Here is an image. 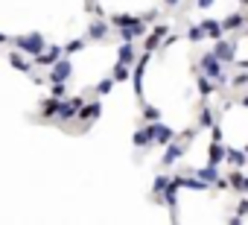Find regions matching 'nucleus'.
Listing matches in <instances>:
<instances>
[{
	"label": "nucleus",
	"mask_w": 248,
	"mask_h": 225,
	"mask_svg": "<svg viewBox=\"0 0 248 225\" xmlns=\"http://www.w3.org/2000/svg\"><path fill=\"white\" fill-rule=\"evenodd\" d=\"M175 41H178V35H167V41H164V44H161V47H172V44H175Z\"/></svg>",
	"instance_id": "38"
},
{
	"label": "nucleus",
	"mask_w": 248,
	"mask_h": 225,
	"mask_svg": "<svg viewBox=\"0 0 248 225\" xmlns=\"http://www.w3.org/2000/svg\"><path fill=\"white\" fill-rule=\"evenodd\" d=\"M152 18H158V9H152V12H146V15H143V21H146V24H149Z\"/></svg>",
	"instance_id": "39"
},
{
	"label": "nucleus",
	"mask_w": 248,
	"mask_h": 225,
	"mask_svg": "<svg viewBox=\"0 0 248 225\" xmlns=\"http://www.w3.org/2000/svg\"><path fill=\"white\" fill-rule=\"evenodd\" d=\"M213 53H216V59H219L222 64H233V62H236V41H231V38H216Z\"/></svg>",
	"instance_id": "3"
},
{
	"label": "nucleus",
	"mask_w": 248,
	"mask_h": 225,
	"mask_svg": "<svg viewBox=\"0 0 248 225\" xmlns=\"http://www.w3.org/2000/svg\"><path fill=\"white\" fill-rule=\"evenodd\" d=\"M6 41H9V38H6V35H3V32H0V44H6Z\"/></svg>",
	"instance_id": "42"
},
{
	"label": "nucleus",
	"mask_w": 248,
	"mask_h": 225,
	"mask_svg": "<svg viewBox=\"0 0 248 225\" xmlns=\"http://www.w3.org/2000/svg\"><path fill=\"white\" fill-rule=\"evenodd\" d=\"M79 50H85V38H73L70 44H64V56H73Z\"/></svg>",
	"instance_id": "33"
},
{
	"label": "nucleus",
	"mask_w": 248,
	"mask_h": 225,
	"mask_svg": "<svg viewBox=\"0 0 248 225\" xmlns=\"http://www.w3.org/2000/svg\"><path fill=\"white\" fill-rule=\"evenodd\" d=\"M236 3H239V6H248V0H236Z\"/></svg>",
	"instance_id": "43"
},
{
	"label": "nucleus",
	"mask_w": 248,
	"mask_h": 225,
	"mask_svg": "<svg viewBox=\"0 0 248 225\" xmlns=\"http://www.w3.org/2000/svg\"><path fill=\"white\" fill-rule=\"evenodd\" d=\"M213 126V111L210 108H202L199 111V129H210Z\"/></svg>",
	"instance_id": "31"
},
{
	"label": "nucleus",
	"mask_w": 248,
	"mask_h": 225,
	"mask_svg": "<svg viewBox=\"0 0 248 225\" xmlns=\"http://www.w3.org/2000/svg\"><path fill=\"white\" fill-rule=\"evenodd\" d=\"M210 135H213L210 141H216V144H222V141H225V138H222V126H216V123L210 126Z\"/></svg>",
	"instance_id": "36"
},
{
	"label": "nucleus",
	"mask_w": 248,
	"mask_h": 225,
	"mask_svg": "<svg viewBox=\"0 0 248 225\" xmlns=\"http://www.w3.org/2000/svg\"><path fill=\"white\" fill-rule=\"evenodd\" d=\"M143 120H146V123H155V120H161V108L146 102V105H143Z\"/></svg>",
	"instance_id": "27"
},
{
	"label": "nucleus",
	"mask_w": 248,
	"mask_h": 225,
	"mask_svg": "<svg viewBox=\"0 0 248 225\" xmlns=\"http://www.w3.org/2000/svg\"><path fill=\"white\" fill-rule=\"evenodd\" d=\"M187 38H190V44H199V41L204 38V30H202V24H193V27L187 30Z\"/></svg>",
	"instance_id": "32"
},
{
	"label": "nucleus",
	"mask_w": 248,
	"mask_h": 225,
	"mask_svg": "<svg viewBox=\"0 0 248 225\" xmlns=\"http://www.w3.org/2000/svg\"><path fill=\"white\" fill-rule=\"evenodd\" d=\"M181 155H184V146H181L178 141H172V144H167V152H164V161H161V164L170 167V164H175Z\"/></svg>",
	"instance_id": "19"
},
{
	"label": "nucleus",
	"mask_w": 248,
	"mask_h": 225,
	"mask_svg": "<svg viewBox=\"0 0 248 225\" xmlns=\"http://www.w3.org/2000/svg\"><path fill=\"white\" fill-rule=\"evenodd\" d=\"M149 132H152V144H161V146H167V144H172V141H175V132H172L170 126H164L161 120L149 123Z\"/></svg>",
	"instance_id": "9"
},
{
	"label": "nucleus",
	"mask_w": 248,
	"mask_h": 225,
	"mask_svg": "<svg viewBox=\"0 0 248 225\" xmlns=\"http://www.w3.org/2000/svg\"><path fill=\"white\" fill-rule=\"evenodd\" d=\"M213 3H216V0H196V6H199V9H210Z\"/></svg>",
	"instance_id": "37"
},
{
	"label": "nucleus",
	"mask_w": 248,
	"mask_h": 225,
	"mask_svg": "<svg viewBox=\"0 0 248 225\" xmlns=\"http://www.w3.org/2000/svg\"><path fill=\"white\" fill-rule=\"evenodd\" d=\"M132 21H135V15H126V12H120V15H114V18H111V21H108V24H111V27H117V30H120V27H129V24H132Z\"/></svg>",
	"instance_id": "30"
},
{
	"label": "nucleus",
	"mask_w": 248,
	"mask_h": 225,
	"mask_svg": "<svg viewBox=\"0 0 248 225\" xmlns=\"http://www.w3.org/2000/svg\"><path fill=\"white\" fill-rule=\"evenodd\" d=\"M114 85H117V82H114V76H105L102 82H96V88H93V91H96V96H108V94L114 91Z\"/></svg>",
	"instance_id": "25"
},
{
	"label": "nucleus",
	"mask_w": 248,
	"mask_h": 225,
	"mask_svg": "<svg viewBox=\"0 0 248 225\" xmlns=\"http://www.w3.org/2000/svg\"><path fill=\"white\" fill-rule=\"evenodd\" d=\"M108 30H111V24H108V21H102V18H96V21H91V24H88L85 38H91V41H102V38L108 35Z\"/></svg>",
	"instance_id": "14"
},
{
	"label": "nucleus",
	"mask_w": 248,
	"mask_h": 225,
	"mask_svg": "<svg viewBox=\"0 0 248 225\" xmlns=\"http://www.w3.org/2000/svg\"><path fill=\"white\" fill-rule=\"evenodd\" d=\"M222 161H225V146L213 141V144H210V149H207V164H216V167H219Z\"/></svg>",
	"instance_id": "21"
},
{
	"label": "nucleus",
	"mask_w": 248,
	"mask_h": 225,
	"mask_svg": "<svg viewBox=\"0 0 248 225\" xmlns=\"http://www.w3.org/2000/svg\"><path fill=\"white\" fill-rule=\"evenodd\" d=\"M132 144H135L138 149L149 146V144H152V132H149V126H146V129H138V132L132 135Z\"/></svg>",
	"instance_id": "22"
},
{
	"label": "nucleus",
	"mask_w": 248,
	"mask_h": 225,
	"mask_svg": "<svg viewBox=\"0 0 248 225\" xmlns=\"http://www.w3.org/2000/svg\"><path fill=\"white\" fill-rule=\"evenodd\" d=\"M82 102H85L82 96H70V99L64 96V99H62V105H59V114H56V117H59V123L73 120V117L79 114V105H82Z\"/></svg>",
	"instance_id": "5"
},
{
	"label": "nucleus",
	"mask_w": 248,
	"mask_h": 225,
	"mask_svg": "<svg viewBox=\"0 0 248 225\" xmlns=\"http://www.w3.org/2000/svg\"><path fill=\"white\" fill-rule=\"evenodd\" d=\"M239 102H242V105H245V108H248V94H245V96H242V99H239Z\"/></svg>",
	"instance_id": "41"
},
{
	"label": "nucleus",
	"mask_w": 248,
	"mask_h": 225,
	"mask_svg": "<svg viewBox=\"0 0 248 225\" xmlns=\"http://www.w3.org/2000/svg\"><path fill=\"white\" fill-rule=\"evenodd\" d=\"M199 64H202V73H204V76H210V79H216L219 85H228V82H231V79H228V73H225V64L216 59V53H204Z\"/></svg>",
	"instance_id": "2"
},
{
	"label": "nucleus",
	"mask_w": 248,
	"mask_h": 225,
	"mask_svg": "<svg viewBox=\"0 0 248 225\" xmlns=\"http://www.w3.org/2000/svg\"><path fill=\"white\" fill-rule=\"evenodd\" d=\"M12 44H15V50H21V53H27V56H38L44 47H47V41H44V35L41 32H30V35H15L12 38Z\"/></svg>",
	"instance_id": "1"
},
{
	"label": "nucleus",
	"mask_w": 248,
	"mask_h": 225,
	"mask_svg": "<svg viewBox=\"0 0 248 225\" xmlns=\"http://www.w3.org/2000/svg\"><path fill=\"white\" fill-rule=\"evenodd\" d=\"M149 59H152V53H146L143 50V56L135 62V70H132V82H135V96H143V73H146V67H149Z\"/></svg>",
	"instance_id": "4"
},
{
	"label": "nucleus",
	"mask_w": 248,
	"mask_h": 225,
	"mask_svg": "<svg viewBox=\"0 0 248 225\" xmlns=\"http://www.w3.org/2000/svg\"><path fill=\"white\" fill-rule=\"evenodd\" d=\"M167 32H170V27H167V24H158L155 30H149V32L143 35V50H146V53H155V50L161 47V38H164Z\"/></svg>",
	"instance_id": "8"
},
{
	"label": "nucleus",
	"mask_w": 248,
	"mask_h": 225,
	"mask_svg": "<svg viewBox=\"0 0 248 225\" xmlns=\"http://www.w3.org/2000/svg\"><path fill=\"white\" fill-rule=\"evenodd\" d=\"M225 178H228V187H233L236 193H248V176L239 167H233V173H228Z\"/></svg>",
	"instance_id": "15"
},
{
	"label": "nucleus",
	"mask_w": 248,
	"mask_h": 225,
	"mask_svg": "<svg viewBox=\"0 0 248 225\" xmlns=\"http://www.w3.org/2000/svg\"><path fill=\"white\" fill-rule=\"evenodd\" d=\"M196 176H199L202 181H207V184H216V181H219V170H216V164H207V167H202Z\"/></svg>",
	"instance_id": "23"
},
{
	"label": "nucleus",
	"mask_w": 248,
	"mask_h": 225,
	"mask_svg": "<svg viewBox=\"0 0 248 225\" xmlns=\"http://www.w3.org/2000/svg\"><path fill=\"white\" fill-rule=\"evenodd\" d=\"M219 21H222V30H225V32H239V30H245V24H248V12H231V15L219 18Z\"/></svg>",
	"instance_id": "10"
},
{
	"label": "nucleus",
	"mask_w": 248,
	"mask_h": 225,
	"mask_svg": "<svg viewBox=\"0 0 248 225\" xmlns=\"http://www.w3.org/2000/svg\"><path fill=\"white\" fill-rule=\"evenodd\" d=\"M225 161L231 164V167H245L248 164V152L245 149H233V146H225Z\"/></svg>",
	"instance_id": "17"
},
{
	"label": "nucleus",
	"mask_w": 248,
	"mask_h": 225,
	"mask_svg": "<svg viewBox=\"0 0 248 225\" xmlns=\"http://www.w3.org/2000/svg\"><path fill=\"white\" fill-rule=\"evenodd\" d=\"M196 88H199V94H202V96H210V94H213V82H210V76H204V73H202V76L196 79Z\"/></svg>",
	"instance_id": "26"
},
{
	"label": "nucleus",
	"mask_w": 248,
	"mask_h": 225,
	"mask_svg": "<svg viewBox=\"0 0 248 225\" xmlns=\"http://www.w3.org/2000/svg\"><path fill=\"white\" fill-rule=\"evenodd\" d=\"M70 73H73V62H70V56H64V59H59V62L53 64V70H50V82H67Z\"/></svg>",
	"instance_id": "12"
},
{
	"label": "nucleus",
	"mask_w": 248,
	"mask_h": 225,
	"mask_svg": "<svg viewBox=\"0 0 248 225\" xmlns=\"http://www.w3.org/2000/svg\"><path fill=\"white\" fill-rule=\"evenodd\" d=\"M167 184H170V176H155V184H152V196H164Z\"/></svg>",
	"instance_id": "29"
},
{
	"label": "nucleus",
	"mask_w": 248,
	"mask_h": 225,
	"mask_svg": "<svg viewBox=\"0 0 248 225\" xmlns=\"http://www.w3.org/2000/svg\"><path fill=\"white\" fill-rule=\"evenodd\" d=\"M62 56H64V50H62L59 44H50V47H44V50L35 56V64H41V67H53Z\"/></svg>",
	"instance_id": "11"
},
{
	"label": "nucleus",
	"mask_w": 248,
	"mask_h": 225,
	"mask_svg": "<svg viewBox=\"0 0 248 225\" xmlns=\"http://www.w3.org/2000/svg\"><path fill=\"white\" fill-rule=\"evenodd\" d=\"M248 216V199H239V205H236V219H245Z\"/></svg>",
	"instance_id": "35"
},
{
	"label": "nucleus",
	"mask_w": 248,
	"mask_h": 225,
	"mask_svg": "<svg viewBox=\"0 0 248 225\" xmlns=\"http://www.w3.org/2000/svg\"><path fill=\"white\" fill-rule=\"evenodd\" d=\"M231 85H233V88H242V85H248V70L242 67V70H239V73L231 79Z\"/></svg>",
	"instance_id": "34"
},
{
	"label": "nucleus",
	"mask_w": 248,
	"mask_h": 225,
	"mask_svg": "<svg viewBox=\"0 0 248 225\" xmlns=\"http://www.w3.org/2000/svg\"><path fill=\"white\" fill-rule=\"evenodd\" d=\"M149 30H146V21L143 18H135L129 27H120V38L123 41H138V38H143Z\"/></svg>",
	"instance_id": "6"
},
{
	"label": "nucleus",
	"mask_w": 248,
	"mask_h": 225,
	"mask_svg": "<svg viewBox=\"0 0 248 225\" xmlns=\"http://www.w3.org/2000/svg\"><path fill=\"white\" fill-rule=\"evenodd\" d=\"M242 32H245V35H248V24H245V30H242Z\"/></svg>",
	"instance_id": "44"
},
{
	"label": "nucleus",
	"mask_w": 248,
	"mask_h": 225,
	"mask_svg": "<svg viewBox=\"0 0 248 225\" xmlns=\"http://www.w3.org/2000/svg\"><path fill=\"white\" fill-rule=\"evenodd\" d=\"M59 105H62V99H56V96L44 99V102H41V117H44V120H53V117L59 114Z\"/></svg>",
	"instance_id": "20"
},
{
	"label": "nucleus",
	"mask_w": 248,
	"mask_h": 225,
	"mask_svg": "<svg viewBox=\"0 0 248 225\" xmlns=\"http://www.w3.org/2000/svg\"><path fill=\"white\" fill-rule=\"evenodd\" d=\"M111 76H114V82H126V79H132V67L123 64V62H117L114 70H111Z\"/></svg>",
	"instance_id": "24"
},
{
	"label": "nucleus",
	"mask_w": 248,
	"mask_h": 225,
	"mask_svg": "<svg viewBox=\"0 0 248 225\" xmlns=\"http://www.w3.org/2000/svg\"><path fill=\"white\" fill-rule=\"evenodd\" d=\"M138 59H140V56H138V50H135V41H123V44L117 47V62L135 67V62H138Z\"/></svg>",
	"instance_id": "13"
},
{
	"label": "nucleus",
	"mask_w": 248,
	"mask_h": 225,
	"mask_svg": "<svg viewBox=\"0 0 248 225\" xmlns=\"http://www.w3.org/2000/svg\"><path fill=\"white\" fill-rule=\"evenodd\" d=\"M202 30H204V38H222L225 35V30H222V21L219 18H204L202 21Z\"/></svg>",
	"instance_id": "16"
},
{
	"label": "nucleus",
	"mask_w": 248,
	"mask_h": 225,
	"mask_svg": "<svg viewBox=\"0 0 248 225\" xmlns=\"http://www.w3.org/2000/svg\"><path fill=\"white\" fill-rule=\"evenodd\" d=\"M181 0H164V6H178Z\"/></svg>",
	"instance_id": "40"
},
{
	"label": "nucleus",
	"mask_w": 248,
	"mask_h": 225,
	"mask_svg": "<svg viewBox=\"0 0 248 225\" xmlns=\"http://www.w3.org/2000/svg\"><path fill=\"white\" fill-rule=\"evenodd\" d=\"M99 114H102V102L93 99V102H82V105H79V114H76V117H79V120L85 123V129H88Z\"/></svg>",
	"instance_id": "7"
},
{
	"label": "nucleus",
	"mask_w": 248,
	"mask_h": 225,
	"mask_svg": "<svg viewBox=\"0 0 248 225\" xmlns=\"http://www.w3.org/2000/svg\"><path fill=\"white\" fill-rule=\"evenodd\" d=\"M9 64H12L18 73H27V76L32 73V62H27V59L21 56V50H12V53H9Z\"/></svg>",
	"instance_id": "18"
},
{
	"label": "nucleus",
	"mask_w": 248,
	"mask_h": 225,
	"mask_svg": "<svg viewBox=\"0 0 248 225\" xmlns=\"http://www.w3.org/2000/svg\"><path fill=\"white\" fill-rule=\"evenodd\" d=\"M50 96L64 99L67 96V82H50Z\"/></svg>",
	"instance_id": "28"
}]
</instances>
